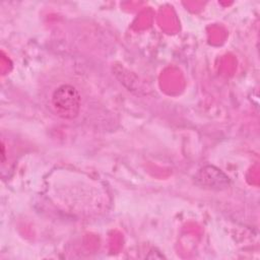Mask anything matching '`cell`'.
<instances>
[{"instance_id":"obj_1","label":"cell","mask_w":260,"mask_h":260,"mask_svg":"<svg viewBox=\"0 0 260 260\" xmlns=\"http://www.w3.org/2000/svg\"><path fill=\"white\" fill-rule=\"evenodd\" d=\"M52 107L62 119L76 118L81 109V95L76 87L71 84H62L52 93Z\"/></svg>"},{"instance_id":"obj_2","label":"cell","mask_w":260,"mask_h":260,"mask_svg":"<svg viewBox=\"0 0 260 260\" xmlns=\"http://www.w3.org/2000/svg\"><path fill=\"white\" fill-rule=\"evenodd\" d=\"M195 183L202 187L214 190H221L230 185V178L218 168L214 166H205L201 168L194 176Z\"/></svg>"}]
</instances>
